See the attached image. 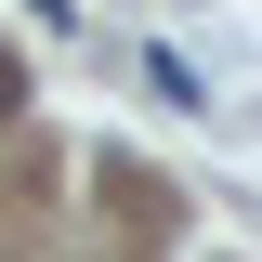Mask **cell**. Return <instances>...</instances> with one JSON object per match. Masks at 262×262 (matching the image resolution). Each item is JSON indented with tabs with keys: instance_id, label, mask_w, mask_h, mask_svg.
Returning a JSON list of instances; mask_svg holds the SVG:
<instances>
[{
	"instance_id": "obj_1",
	"label": "cell",
	"mask_w": 262,
	"mask_h": 262,
	"mask_svg": "<svg viewBox=\"0 0 262 262\" xmlns=\"http://www.w3.org/2000/svg\"><path fill=\"white\" fill-rule=\"evenodd\" d=\"M144 92H158V105H196V66L170 53V39H158V53H144Z\"/></svg>"
},
{
	"instance_id": "obj_2",
	"label": "cell",
	"mask_w": 262,
	"mask_h": 262,
	"mask_svg": "<svg viewBox=\"0 0 262 262\" xmlns=\"http://www.w3.org/2000/svg\"><path fill=\"white\" fill-rule=\"evenodd\" d=\"M0 118H13V66H0Z\"/></svg>"
}]
</instances>
